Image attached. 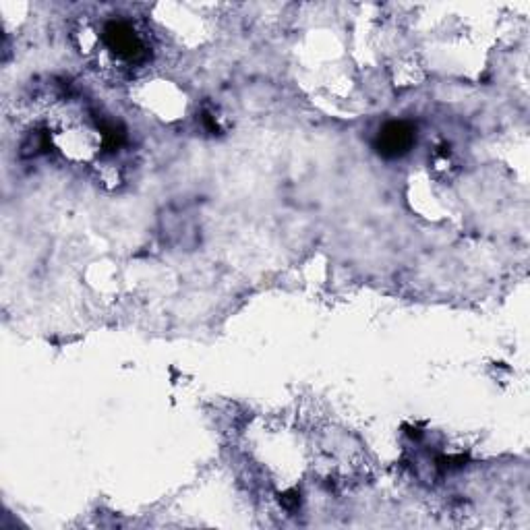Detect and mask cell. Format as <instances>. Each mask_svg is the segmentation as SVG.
<instances>
[{
    "label": "cell",
    "instance_id": "1",
    "mask_svg": "<svg viewBox=\"0 0 530 530\" xmlns=\"http://www.w3.org/2000/svg\"><path fill=\"white\" fill-rule=\"evenodd\" d=\"M102 38L106 48L123 63L141 65L150 56V48L137 34V29L125 19L108 21L102 29Z\"/></svg>",
    "mask_w": 530,
    "mask_h": 530
},
{
    "label": "cell",
    "instance_id": "2",
    "mask_svg": "<svg viewBox=\"0 0 530 530\" xmlns=\"http://www.w3.org/2000/svg\"><path fill=\"white\" fill-rule=\"evenodd\" d=\"M417 141V129L406 121H392L381 127L375 139V150L381 158L396 160L406 156Z\"/></svg>",
    "mask_w": 530,
    "mask_h": 530
},
{
    "label": "cell",
    "instance_id": "3",
    "mask_svg": "<svg viewBox=\"0 0 530 530\" xmlns=\"http://www.w3.org/2000/svg\"><path fill=\"white\" fill-rule=\"evenodd\" d=\"M282 504L288 508V510H294V508H299V504H301V499H299V495L297 493H284L282 495Z\"/></svg>",
    "mask_w": 530,
    "mask_h": 530
}]
</instances>
